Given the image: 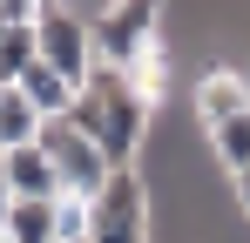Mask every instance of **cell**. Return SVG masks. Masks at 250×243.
<instances>
[{
  "instance_id": "cell-1",
  "label": "cell",
  "mask_w": 250,
  "mask_h": 243,
  "mask_svg": "<svg viewBox=\"0 0 250 243\" xmlns=\"http://www.w3.org/2000/svg\"><path fill=\"white\" fill-rule=\"evenodd\" d=\"M68 122L82 128L88 142L102 149V156L115 162V169H128V162L142 156V142H149V122H156V108L128 88V75H115V68H95L88 75V88L75 95V108H68Z\"/></svg>"
},
{
  "instance_id": "cell-4",
  "label": "cell",
  "mask_w": 250,
  "mask_h": 243,
  "mask_svg": "<svg viewBox=\"0 0 250 243\" xmlns=\"http://www.w3.org/2000/svg\"><path fill=\"white\" fill-rule=\"evenodd\" d=\"M41 149H47V162H54V176H61V196H75V202H95V196H102V182L115 176V162L102 156L68 115L41 128Z\"/></svg>"
},
{
  "instance_id": "cell-6",
  "label": "cell",
  "mask_w": 250,
  "mask_h": 243,
  "mask_svg": "<svg viewBox=\"0 0 250 243\" xmlns=\"http://www.w3.org/2000/svg\"><path fill=\"white\" fill-rule=\"evenodd\" d=\"M250 115V75H237V68H203V81H196V122H203V135L209 128H223V122H237Z\"/></svg>"
},
{
  "instance_id": "cell-8",
  "label": "cell",
  "mask_w": 250,
  "mask_h": 243,
  "mask_svg": "<svg viewBox=\"0 0 250 243\" xmlns=\"http://www.w3.org/2000/svg\"><path fill=\"white\" fill-rule=\"evenodd\" d=\"M41 128H47V115L21 95V88H0V156H7V149H34Z\"/></svg>"
},
{
  "instance_id": "cell-10",
  "label": "cell",
  "mask_w": 250,
  "mask_h": 243,
  "mask_svg": "<svg viewBox=\"0 0 250 243\" xmlns=\"http://www.w3.org/2000/svg\"><path fill=\"white\" fill-rule=\"evenodd\" d=\"M209 156H216V169H223V176H244V169H250V115L223 122V128H209Z\"/></svg>"
},
{
  "instance_id": "cell-5",
  "label": "cell",
  "mask_w": 250,
  "mask_h": 243,
  "mask_svg": "<svg viewBox=\"0 0 250 243\" xmlns=\"http://www.w3.org/2000/svg\"><path fill=\"white\" fill-rule=\"evenodd\" d=\"M34 40H41V68H54V75H61L75 95H82L88 75H95L88 14H75V7H41V14H34Z\"/></svg>"
},
{
  "instance_id": "cell-3",
  "label": "cell",
  "mask_w": 250,
  "mask_h": 243,
  "mask_svg": "<svg viewBox=\"0 0 250 243\" xmlns=\"http://www.w3.org/2000/svg\"><path fill=\"white\" fill-rule=\"evenodd\" d=\"M88 243H149V182L135 169H115L88 202Z\"/></svg>"
},
{
  "instance_id": "cell-14",
  "label": "cell",
  "mask_w": 250,
  "mask_h": 243,
  "mask_svg": "<svg viewBox=\"0 0 250 243\" xmlns=\"http://www.w3.org/2000/svg\"><path fill=\"white\" fill-rule=\"evenodd\" d=\"M0 243H7V230H0Z\"/></svg>"
},
{
  "instance_id": "cell-7",
  "label": "cell",
  "mask_w": 250,
  "mask_h": 243,
  "mask_svg": "<svg viewBox=\"0 0 250 243\" xmlns=\"http://www.w3.org/2000/svg\"><path fill=\"white\" fill-rule=\"evenodd\" d=\"M0 176H7L14 202H61V176H54V162H47L41 142L34 149H7L0 156Z\"/></svg>"
},
{
  "instance_id": "cell-13",
  "label": "cell",
  "mask_w": 250,
  "mask_h": 243,
  "mask_svg": "<svg viewBox=\"0 0 250 243\" xmlns=\"http://www.w3.org/2000/svg\"><path fill=\"white\" fill-rule=\"evenodd\" d=\"M7 209H14V189H7V176H0V230H7Z\"/></svg>"
},
{
  "instance_id": "cell-11",
  "label": "cell",
  "mask_w": 250,
  "mask_h": 243,
  "mask_svg": "<svg viewBox=\"0 0 250 243\" xmlns=\"http://www.w3.org/2000/svg\"><path fill=\"white\" fill-rule=\"evenodd\" d=\"M54 230H61V243H88V202L61 196V209H54Z\"/></svg>"
},
{
  "instance_id": "cell-9",
  "label": "cell",
  "mask_w": 250,
  "mask_h": 243,
  "mask_svg": "<svg viewBox=\"0 0 250 243\" xmlns=\"http://www.w3.org/2000/svg\"><path fill=\"white\" fill-rule=\"evenodd\" d=\"M54 209H61V202H14V209H7V243H61Z\"/></svg>"
},
{
  "instance_id": "cell-2",
  "label": "cell",
  "mask_w": 250,
  "mask_h": 243,
  "mask_svg": "<svg viewBox=\"0 0 250 243\" xmlns=\"http://www.w3.org/2000/svg\"><path fill=\"white\" fill-rule=\"evenodd\" d=\"M88 40H95V68L128 75L149 47H163V7H149V0L95 7V14H88Z\"/></svg>"
},
{
  "instance_id": "cell-12",
  "label": "cell",
  "mask_w": 250,
  "mask_h": 243,
  "mask_svg": "<svg viewBox=\"0 0 250 243\" xmlns=\"http://www.w3.org/2000/svg\"><path fill=\"white\" fill-rule=\"evenodd\" d=\"M34 14H41L34 0H0V40L21 34V27H34Z\"/></svg>"
}]
</instances>
